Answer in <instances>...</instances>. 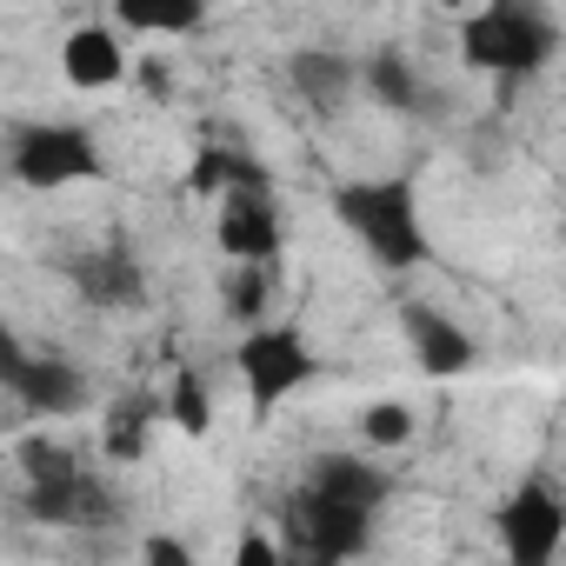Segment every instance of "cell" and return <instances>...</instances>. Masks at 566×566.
Returning <instances> with one entry per match:
<instances>
[{"label":"cell","instance_id":"3957f363","mask_svg":"<svg viewBox=\"0 0 566 566\" xmlns=\"http://www.w3.org/2000/svg\"><path fill=\"white\" fill-rule=\"evenodd\" d=\"M233 367L247 380L253 413H273L280 400H294L321 374V354L307 347V334L294 321H266V327H247V340L233 347Z\"/></svg>","mask_w":566,"mask_h":566},{"label":"cell","instance_id":"8992f818","mask_svg":"<svg viewBox=\"0 0 566 566\" xmlns=\"http://www.w3.org/2000/svg\"><path fill=\"white\" fill-rule=\"evenodd\" d=\"M0 380H8V394L34 413V420H67L87 407V380L74 360L61 354H28L21 340H0Z\"/></svg>","mask_w":566,"mask_h":566},{"label":"cell","instance_id":"5bb4252c","mask_svg":"<svg viewBox=\"0 0 566 566\" xmlns=\"http://www.w3.org/2000/svg\"><path fill=\"white\" fill-rule=\"evenodd\" d=\"M360 87L387 107V114H420V74L400 48H380L367 67H360Z\"/></svg>","mask_w":566,"mask_h":566},{"label":"cell","instance_id":"d6986e66","mask_svg":"<svg viewBox=\"0 0 566 566\" xmlns=\"http://www.w3.org/2000/svg\"><path fill=\"white\" fill-rule=\"evenodd\" d=\"M266 287H273V266H240L233 287H227V307L253 327H266Z\"/></svg>","mask_w":566,"mask_h":566},{"label":"cell","instance_id":"7a4b0ae2","mask_svg":"<svg viewBox=\"0 0 566 566\" xmlns=\"http://www.w3.org/2000/svg\"><path fill=\"white\" fill-rule=\"evenodd\" d=\"M559 54V21L546 8H526V0H500V8H480L467 28H460V61L480 67V74H533Z\"/></svg>","mask_w":566,"mask_h":566},{"label":"cell","instance_id":"30bf717a","mask_svg":"<svg viewBox=\"0 0 566 566\" xmlns=\"http://www.w3.org/2000/svg\"><path fill=\"white\" fill-rule=\"evenodd\" d=\"M61 74H67V87H114V81H127V41L107 28V21H94V28H74L67 41H61Z\"/></svg>","mask_w":566,"mask_h":566},{"label":"cell","instance_id":"6da1fadb","mask_svg":"<svg viewBox=\"0 0 566 566\" xmlns=\"http://www.w3.org/2000/svg\"><path fill=\"white\" fill-rule=\"evenodd\" d=\"M334 220L387 273H407V266L433 260V240H427V220H420V193H413L407 174H394V180H347L334 193Z\"/></svg>","mask_w":566,"mask_h":566},{"label":"cell","instance_id":"277c9868","mask_svg":"<svg viewBox=\"0 0 566 566\" xmlns=\"http://www.w3.org/2000/svg\"><path fill=\"white\" fill-rule=\"evenodd\" d=\"M8 167H14L21 187L54 193V187H74V180H101L107 160H101L94 134L74 127V120H21L8 134Z\"/></svg>","mask_w":566,"mask_h":566},{"label":"cell","instance_id":"44dd1931","mask_svg":"<svg viewBox=\"0 0 566 566\" xmlns=\"http://www.w3.org/2000/svg\"><path fill=\"white\" fill-rule=\"evenodd\" d=\"M140 566H193V553H187L180 533H147L140 539Z\"/></svg>","mask_w":566,"mask_h":566},{"label":"cell","instance_id":"9a60e30c","mask_svg":"<svg viewBox=\"0 0 566 566\" xmlns=\"http://www.w3.org/2000/svg\"><path fill=\"white\" fill-rule=\"evenodd\" d=\"M114 21L120 28H140V34H200L207 28V8H200V0H160V8H154V0H120Z\"/></svg>","mask_w":566,"mask_h":566},{"label":"cell","instance_id":"4fadbf2b","mask_svg":"<svg viewBox=\"0 0 566 566\" xmlns=\"http://www.w3.org/2000/svg\"><path fill=\"white\" fill-rule=\"evenodd\" d=\"M287 74H294V87H301L314 107H340V101H347V87L360 81V67H354L347 54H334V48H301Z\"/></svg>","mask_w":566,"mask_h":566},{"label":"cell","instance_id":"9c48e42d","mask_svg":"<svg viewBox=\"0 0 566 566\" xmlns=\"http://www.w3.org/2000/svg\"><path fill=\"white\" fill-rule=\"evenodd\" d=\"M400 327H407V347H413V360H420L427 380H453V374H467V367L480 360L473 334H467L453 314L427 307V301H413V307L400 314Z\"/></svg>","mask_w":566,"mask_h":566},{"label":"cell","instance_id":"8fae6325","mask_svg":"<svg viewBox=\"0 0 566 566\" xmlns=\"http://www.w3.org/2000/svg\"><path fill=\"white\" fill-rule=\"evenodd\" d=\"M74 287L94 301V307H140L147 301V273L127 247H101L87 260H74Z\"/></svg>","mask_w":566,"mask_h":566},{"label":"cell","instance_id":"e0dca14e","mask_svg":"<svg viewBox=\"0 0 566 566\" xmlns=\"http://www.w3.org/2000/svg\"><path fill=\"white\" fill-rule=\"evenodd\" d=\"M14 453H21L28 486H48V480H74V473H81V467H74V453H67L61 440H48V433H28Z\"/></svg>","mask_w":566,"mask_h":566},{"label":"cell","instance_id":"ba28073f","mask_svg":"<svg viewBox=\"0 0 566 566\" xmlns=\"http://www.w3.org/2000/svg\"><path fill=\"white\" fill-rule=\"evenodd\" d=\"M213 240L240 266H273L280 260V200L273 193H233V200H220Z\"/></svg>","mask_w":566,"mask_h":566},{"label":"cell","instance_id":"2e32d148","mask_svg":"<svg viewBox=\"0 0 566 566\" xmlns=\"http://www.w3.org/2000/svg\"><path fill=\"white\" fill-rule=\"evenodd\" d=\"M167 420H174L180 433H193V440L213 427V400H207V380H200L193 367H180V374H174V394H167Z\"/></svg>","mask_w":566,"mask_h":566},{"label":"cell","instance_id":"52a82bcc","mask_svg":"<svg viewBox=\"0 0 566 566\" xmlns=\"http://www.w3.org/2000/svg\"><path fill=\"white\" fill-rule=\"evenodd\" d=\"M294 526H301V546L314 553V566L360 559L367 539H374V513L367 506H340V500H321V493H301Z\"/></svg>","mask_w":566,"mask_h":566},{"label":"cell","instance_id":"ffe728a7","mask_svg":"<svg viewBox=\"0 0 566 566\" xmlns=\"http://www.w3.org/2000/svg\"><path fill=\"white\" fill-rule=\"evenodd\" d=\"M360 433H367V447H407L413 440V413L400 400H374L360 413Z\"/></svg>","mask_w":566,"mask_h":566},{"label":"cell","instance_id":"ac0fdd59","mask_svg":"<svg viewBox=\"0 0 566 566\" xmlns=\"http://www.w3.org/2000/svg\"><path fill=\"white\" fill-rule=\"evenodd\" d=\"M154 413H167L160 400H140V407H127V413H114L107 420V460H140V447H147V420Z\"/></svg>","mask_w":566,"mask_h":566},{"label":"cell","instance_id":"7c38bea8","mask_svg":"<svg viewBox=\"0 0 566 566\" xmlns=\"http://www.w3.org/2000/svg\"><path fill=\"white\" fill-rule=\"evenodd\" d=\"M307 493H321V500H340V506H380L387 500V473L374 467V460H360V453H321L314 467H307Z\"/></svg>","mask_w":566,"mask_h":566},{"label":"cell","instance_id":"5b68a950","mask_svg":"<svg viewBox=\"0 0 566 566\" xmlns=\"http://www.w3.org/2000/svg\"><path fill=\"white\" fill-rule=\"evenodd\" d=\"M493 533H500L506 566H553L559 546H566V500H559V486L539 480V473L520 480V486L500 500Z\"/></svg>","mask_w":566,"mask_h":566},{"label":"cell","instance_id":"7402d4cb","mask_svg":"<svg viewBox=\"0 0 566 566\" xmlns=\"http://www.w3.org/2000/svg\"><path fill=\"white\" fill-rule=\"evenodd\" d=\"M233 566H287V559H280V546H273L260 526H247V533L233 539Z\"/></svg>","mask_w":566,"mask_h":566}]
</instances>
